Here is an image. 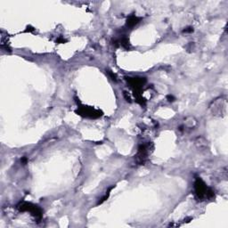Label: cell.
Masks as SVG:
<instances>
[{"mask_svg":"<svg viewBox=\"0 0 228 228\" xmlns=\"http://www.w3.org/2000/svg\"><path fill=\"white\" fill-rule=\"evenodd\" d=\"M18 209L20 211H28V212H30L31 215H33L36 218L38 219H41L42 217V210L41 209H39L38 206L31 204V203H28V202H21L17 206Z\"/></svg>","mask_w":228,"mask_h":228,"instance_id":"3","label":"cell"},{"mask_svg":"<svg viewBox=\"0 0 228 228\" xmlns=\"http://www.w3.org/2000/svg\"><path fill=\"white\" fill-rule=\"evenodd\" d=\"M141 21V18L137 17L135 15H130L127 20V26L128 28H133L136 24H138Z\"/></svg>","mask_w":228,"mask_h":228,"instance_id":"6","label":"cell"},{"mask_svg":"<svg viewBox=\"0 0 228 228\" xmlns=\"http://www.w3.org/2000/svg\"><path fill=\"white\" fill-rule=\"evenodd\" d=\"M21 163H23V164H26V163H27V158H26V157H23V158H21Z\"/></svg>","mask_w":228,"mask_h":228,"instance_id":"13","label":"cell"},{"mask_svg":"<svg viewBox=\"0 0 228 228\" xmlns=\"http://www.w3.org/2000/svg\"><path fill=\"white\" fill-rule=\"evenodd\" d=\"M109 75H110V77L111 78L112 80H114V81H116V80H117V78H116L115 74H113V73H112L111 71H110V70H109Z\"/></svg>","mask_w":228,"mask_h":228,"instance_id":"12","label":"cell"},{"mask_svg":"<svg viewBox=\"0 0 228 228\" xmlns=\"http://www.w3.org/2000/svg\"><path fill=\"white\" fill-rule=\"evenodd\" d=\"M150 149H151V146L149 144L139 145V147H138L137 155H136V159H137L138 162L144 163V160H146V158H147L149 152H150Z\"/></svg>","mask_w":228,"mask_h":228,"instance_id":"5","label":"cell"},{"mask_svg":"<svg viewBox=\"0 0 228 228\" xmlns=\"http://www.w3.org/2000/svg\"><path fill=\"white\" fill-rule=\"evenodd\" d=\"M195 145L198 148H205L207 147V141L205 140V138H203L201 136L197 137L196 140H195Z\"/></svg>","mask_w":228,"mask_h":228,"instance_id":"7","label":"cell"},{"mask_svg":"<svg viewBox=\"0 0 228 228\" xmlns=\"http://www.w3.org/2000/svg\"><path fill=\"white\" fill-rule=\"evenodd\" d=\"M167 99H168V102H171V103L174 102V101L176 100L175 97H174L173 95H168L167 96Z\"/></svg>","mask_w":228,"mask_h":228,"instance_id":"11","label":"cell"},{"mask_svg":"<svg viewBox=\"0 0 228 228\" xmlns=\"http://www.w3.org/2000/svg\"><path fill=\"white\" fill-rule=\"evenodd\" d=\"M34 30V28H32L30 26H28L27 27V31H33Z\"/></svg>","mask_w":228,"mask_h":228,"instance_id":"14","label":"cell"},{"mask_svg":"<svg viewBox=\"0 0 228 228\" xmlns=\"http://www.w3.org/2000/svg\"><path fill=\"white\" fill-rule=\"evenodd\" d=\"M76 113L78 115L85 117V118H90V119H97L102 116V111L99 110H96L93 107L89 106H79L78 107V110L76 111Z\"/></svg>","mask_w":228,"mask_h":228,"instance_id":"2","label":"cell"},{"mask_svg":"<svg viewBox=\"0 0 228 228\" xmlns=\"http://www.w3.org/2000/svg\"><path fill=\"white\" fill-rule=\"evenodd\" d=\"M183 32H184V33H192V32H193V28H192V27L185 28L183 30Z\"/></svg>","mask_w":228,"mask_h":228,"instance_id":"10","label":"cell"},{"mask_svg":"<svg viewBox=\"0 0 228 228\" xmlns=\"http://www.w3.org/2000/svg\"><path fill=\"white\" fill-rule=\"evenodd\" d=\"M56 42H57V43H59V44H62V43H66V42H67V40L65 39L64 38H62V37H60V38H57Z\"/></svg>","mask_w":228,"mask_h":228,"instance_id":"9","label":"cell"},{"mask_svg":"<svg viewBox=\"0 0 228 228\" xmlns=\"http://www.w3.org/2000/svg\"><path fill=\"white\" fill-rule=\"evenodd\" d=\"M194 191L198 199L203 200L205 198L210 199L215 196L214 192L206 185L201 177H197L194 183Z\"/></svg>","mask_w":228,"mask_h":228,"instance_id":"1","label":"cell"},{"mask_svg":"<svg viewBox=\"0 0 228 228\" xmlns=\"http://www.w3.org/2000/svg\"><path fill=\"white\" fill-rule=\"evenodd\" d=\"M127 81L128 85L133 89L135 95H141V90L144 84L146 83V78H140V77H135V78H127Z\"/></svg>","mask_w":228,"mask_h":228,"instance_id":"4","label":"cell"},{"mask_svg":"<svg viewBox=\"0 0 228 228\" xmlns=\"http://www.w3.org/2000/svg\"><path fill=\"white\" fill-rule=\"evenodd\" d=\"M196 125V119L193 117H189L185 119V127H193Z\"/></svg>","mask_w":228,"mask_h":228,"instance_id":"8","label":"cell"}]
</instances>
